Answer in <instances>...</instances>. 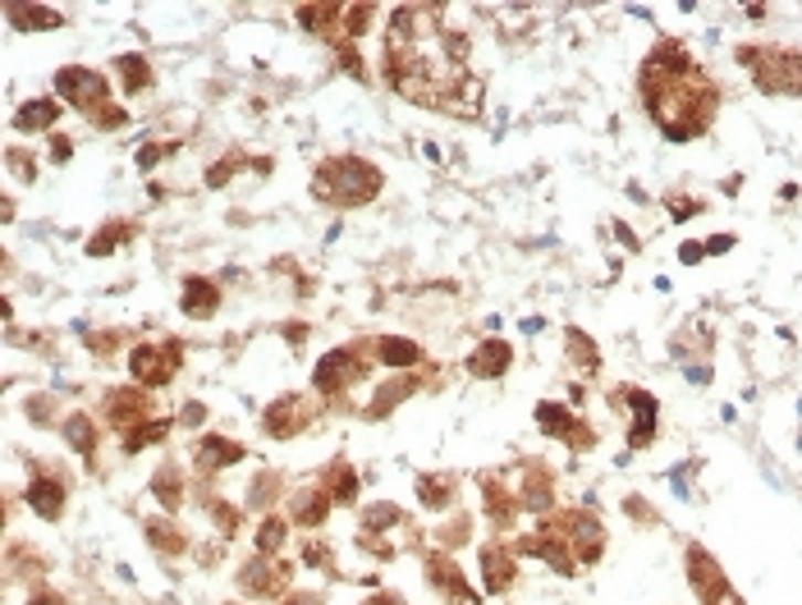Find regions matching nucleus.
Masks as SVG:
<instances>
[{
    "mask_svg": "<svg viewBox=\"0 0 802 605\" xmlns=\"http://www.w3.org/2000/svg\"><path fill=\"white\" fill-rule=\"evenodd\" d=\"M701 257H706V244H684V248H678V262H684V266H693Z\"/></svg>",
    "mask_w": 802,
    "mask_h": 605,
    "instance_id": "47",
    "label": "nucleus"
},
{
    "mask_svg": "<svg viewBox=\"0 0 802 605\" xmlns=\"http://www.w3.org/2000/svg\"><path fill=\"white\" fill-rule=\"evenodd\" d=\"M175 147H179V142H147V147H138V166H143V170H147V166H157L161 157H170Z\"/></svg>",
    "mask_w": 802,
    "mask_h": 605,
    "instance_id": "42",
    "label": "nucleus"
},
{
    "mask_svg": "<svg viewBox=\"0 0 802 605\" xmlns=\"http://www.w3.org/2000/svg\"><path fill=\"white\" fill-rule=\"evenodd\" d=\"M134 238V225L129 221H110V225H102L97 234L87 238V257H106V253H115L119 244H129Z\"/></svg>",
    "mask_w": 802,
    "mask_h": 605,
    "instance_id": "34",
    "label": "nucleus"
},
{
    "mask_svg": "<svg viewBox=\"0 0 802 605\" xmlns=\"http://www.w3.org/2000/svg\"><path fill=\"white\" fill-rule=\"evenodd\" d=\"M684 564H688V583H693V592L701 596V605H743V596L729 587L720 560L706 551V546H688Z\"/></svg>",
    "mask_w": 802,
    "mask_h": 605,
    "instance_id": "7",
    "label": "nucleus"
},
{
    "mask_svg": "<svg viewBox=\"0 0 802 605\" xmlns=\"http://www.w3.org/2000/svg\"><path fill=\"white\" fill-rule=\"evenodd\" d=\"M386 189V174L362 157H330L313 174V198L330 206H367Z\"/></svg>",
    "mask_w": 802,
    "mask_h": 605,
    "instance_id": "2",
    "label": "nucleus"
},
{
    "mask_svg": "<svg viewBox=\"0 0 802 605\" xmlns=\"http://www.w3.org/2000/svg\"><path fill=\"white\" fill-rule=\"evenodd\" d=\"M377 362H386V368H418V362H422V349H418L413 340L381 336V340H377Z\"/></svg>",
    "mask_w": 802,
    "mask_h": 605,
    "instance_id": "30",
    "label": "nucleus"
},
{
    "mask_svg": "<svg viewBox=\"0 0 802 605\" xmlns=\"http://www.w3.org/2000/svg\"><path fill=\"white\" fill-rule=\"evenodd\" d=\"M706 202H697V198H669V216L674 221H688V216H697Z\"/></svg>",
    "mask_w": 802,
    "mask_h": 605,
    "instance_id": "43",
    "label": "nucleus"
},
{
    "mask_svg": "<svg viewBox=\"0 0 802 605\" xmlns=\"http://www.w3.org/2000/svg\"><path fill=\"white\" fill-rule=\"evenodd\" d=\"M642 106L656 119V129L669 142H693L716 125L720 115V87L706 78V70L688 55L678 38H661L642 60Z\"/></svg>",
    "mask_w": 802,
    "mask_h": 605,
    "instance_id": "1",
    "label": "nucleus"
},
{
    "mask_svg": "<svg viewBox=\"0 0 802 605\" xmlns=\"http://www.w3.org/2000/svg\"><path fill=\"white\" fill-rule=\"evenodd\" d=\"M321 491L335 500V505H353L358 500V473H353V464L349 459H335L326 473H321Z\"/></svg>",
    "mask_w": 802,
    "mask_h": 605,
    "instance_id": "24",
    "label": "nucleus"
},
{
    "mask_svg": "<svg viewBox=\"0 0 802 605\" xmlns=\"http://www.w3.org/2000/svg\"><path fill=\"white\" fill-rule=\"evenodd\" d=\"M426 583L436 587L450 605H482V596H477L473 583H468V573L458 569L445 551H426Z\"/></svg>",
    "mask_w": 802,
    "mask_h": 605,
    "instance_id": "12",
    "label": "nucleus"
},
{
    "mask_svg": "<svg viewBox=\"0 0 802 605\" xmlns=\"http://www.w3.org/2000/svg\"><path fill=\"white\" fill-rule=\"evenodd\" d=\"M436 110H445V115H454V119H477V115H482V78L458 74V78L445 87V93H441Z\"/></svg>",
    "mask_w": 802,
    "mask_h": 605,
    "instance_id": "19",
    "label": "nucleus"
},
{
    "mask_svg": "<svg viewBox=\"0 0 802 605\" xmlns=\"http://www.w3.org/2000/svg\"><path fill=\"white\" fill-rule=\"evenodd\" d=\"M330 505L335 500L326 491H298L294 505H289V523H298V528H321L326 513H330Z\"/></svg>",
    "mask_w": 802,
    "mask_h": 605,
    "instance_id": "27",
    "label": "nucleus"
},
{
    "mask_svg": "<svg viewBox=\"0 0 802 605\" xmlns=\"http://www.w3.org/2000/svg\"><path fill=\"white\" fill-rule=\"evenodd\" d=\"M367 605H404V601H399V596H386V592H381V596H372Z\"/></svg>",
    "mask_w": 802,
    "mask_h": 605,
    "instance_id": "51",
    "label": "nucleus"
},
{
    "mask_svg": "<svg viewBox=\"0 0 802 605\" xmlns=\"http://www.w3.org/2000/svg\"><path fill=\"white\" fill-rule=\"evenodd\" d=\"M215 308H221V289H215V280H207V276H189V280H183V312L202 321Z\"/></svg>",
    "mask_w": 802,
    "mask_h": 605,
    "instance_id": "25",
    "label": "nucleus"
},
{
    "mask_svg": "<svg viewBox=\"0 0 802 605\" xmlns=\"http://www.w3.org/2000/svg\"><path fill=\"white\" fill-rule=\"evenodd\" d=\"M418 505L422 509H436V513L450 509L454 505V477H445V473L441 477H431V473L418 477Z\"/></svg>",
    "mask_w": 802,
    "mask_h": 605,
    "instance_id": "31",
    "label": "nucleus"
},
{
    "mask_svg": "<svg viewBox=\"0 0 802 605\" xmlns=\"http://www.w3.org/2000/svg\"><path fill=\"white\" fill-rule=\"evenodd\" d=\"M55 119H60V102H51V97L23 102L14 110V134H46V129H55Z\"/></svg>",
    "mask_w": 802,
    "mask_h": 605,
    "instance_id": "23",
    "label": "nucleus"
},
{
    "mask_svg": "<svg viewBox=\"0 0 802 605\" xmlns=\"http://www.w3.org/2000/svg\"><path fill=\"white\" fill-rule=\"evenodd\" d=\"M230 605H234V601H230Z\"/></svg>",
    "mask_w": 802,
    "mask_h": 605,
    "instance_id": "52",
    "label": "nucleus"
},
{
    "mask_svg": "<svg viewBox=\"0 0 802 605\" xmlns=\"http://www.w3.org/2000/svg\"><path fill=\"white\" fill-rule=\"evenodd\" d=\"M477 487H482V505H486L490 528H496V532H509V528L518 523V513H523V500H518V491L509 487V477H500V473H482Z\"/></svg>",
    "mask_w": 802,
    "mask_h": 605,
    "instance_id": "14",
    "label": "nucleus"
},
{
    "mask_svg": "<svg viewBox=\"0 0 802 605\" xmlns=\"http://www.w3.org/2000/svg\"><path fill=\"white\" fill-rule=\"evenodd\" d=\"M55 93H60V102H70L78 115H87L97 129H125L129 125V115L110 102L106 74H97V70L65 65V70L55 74Z\"/></svg>",
    "mask_w": 802,
    "mask_h": 605,
    "instance_id": "3",
    "label": "nucleus"
},
{
    "mask_svg": "<svg viewBox=\"0 0 802 605\" xmlns=\"http://www.w3.org/2000/svg\"><path fill=\"white\" fill-rule=\"evenodd\" d=\"M413 390H418V381H413V376H399V381H390V385L381 390V395L372 400V408H367V417H386V413H390L399 400H409Z\"/></svg>",
    "mask_w": 802,
    "mask_h": 605,
    "instance_id": "38",
    "label": "nucleus"
},
{
    "mask_svg": "<svg viewBox=\"0 0 802 605\" xmlns=\"http://www.w3.org/2000/svg\"><path fill=\"white\" fill-rule=\"evenodd\" d=\"M734 248V234H711V244H706V253H725Z\"/></svg>",
    "mask_w": 802,
    "mask_h": 605,
    "instance_id": "49",
    "label": "nucleus"
},
{
    "mask_svg": "<svg viewBox=\"0 0 802 605\" xmlns=\"http://www.w3.org/2000/svg\"><path fill=\"white\" fill-rule=\"evenodd\" d=\"M115 74L125 78V93H147L151 87V65L143 55H115Z\"/></svg>",
    "mask_w": 802,
    "mask_h": 605,
    "instance_id": "36",
    "label": "nucleus"
},
{
    "mask_svg": "<svg viewBox=\"0 0 802 605\" xmlns=\"http://www.w3.org/2000/svg\"><path fill=\"white\" fill-rule=\"evenodd\" d=\"M537 427H541L546 436H555V441H564L573 454L597 449V432H592L573 408H564V404H537Z\"/></svg>",
    "mask_w": 802,
    "mask_h": 605,
    "instance_id": "9",
    "label": "nucleus"
},
{
    "mask_svg": "<svg viewBox=\"0 0 802 605\" xmlns=\"http://www.w3.org/2000/svg\"><path fill=\"white\" fill-rule=\"evenodd\" d=\"M28 605H65V596H60V592H51V587H42V592H33V596H28Z\"/></svg>",
    "mask_w": 802,
    "mask_h": 605,
    "instance_id": "46",
    "label": "nucleus"
},
{
    "mask_svg": "<svg viewBox=\"0 0 802 605\" xmlns=\"http://www.w3.org/2000/svg\"><path fill=\"white\" fill-rule=\"evenodd\" d=\"M738 65L770 97H802V51L793 46H738Z\"/></svg>",
    "mask_w": 802,
    "mask_h": 605,
    "instance_id": "4",
    "label": "nucleus"
},
{
    "mask_svg": "<svg viewBox=\"0 0 802 605\" xmlns=\"http://www.w3.org/2000/svg\"><path fill=\"white\" fill-rule=\"evenodd\" d=\"M6 14L14 28H60L65 23V14L51 10V6H6Z\"/></svg>",
    "mask_w": 802,
    "mask_h": 605,
    "instance_id": "35",
    "label": "nucleus"
},
{
    "mask_svg": "<svg viewBox=\"0 0 802 605\" xmlns=\"http://www.w3.org/2000/svg\"><path fill=\"white\" fill-rule=\"evenodd\" d=\"M243 161H249V157H243V151H230V157H221V161H215V166L207 170V189H225L230 179L243 170Z\"/></svg>",
    "mask_w": 802,
    "mask_h": 605,
    "instance_id": "39",
    "label": "nucleus"
},
{
    "mask_svg": "<svg viewBox=\"0 0 802 605\" xmlns=\"http://www.w3.org/2000/svg\"><path fill=\"white\" fill-rule=\"evenodd\" d=\"M179 362H183V344H179V340H166V344H138V349L129 353V372H134V381H138L143 390H161V385L175 381Z\"/></svg>",
    "mask_w": 802,
    "mask_h": 605,
    "instance_id": "8",
    "label": "nucleus"
},
{
    "mask_svg": "<svg viewBox=\"0 0 802 605\" xmlns=\"http://www.w3.org/2000/svg\"><path fill=\"white\" fill-rule=\"evenodd\" d=\"M65 441L78 449V459H92V454H97V422H92L87 413H70L65 417Z\"/></svg>",
    "mask_w": 802,
    "mask_h": 605,
    "instance_id": "32",
    "label": "nucleus"
},
{
    "mask_svg": "<svg viewBox=\"0 0 802 605\" xmlns=\"http://www.w3.org/2000/svg\"><path fill=\"white\" fill-rule=\"evenodd\" d=\"M518 500H523V509H537V513H550V505H555V477H550V468L546 464H523L518 468Z\"/></svg>",
    "mask_w": 802,
    "mask_h": 605,
    "instance_id": "16",
    "label": "nucleus"
},
{
    "mask_svg": "<svg viewBox=\"0 0 802 605\" xmlns=\"http://www.w3.org/2000/svg\"><path fill=\"white\" fill-rule=\"evenodd\" d=\"M143 532H147V541H151V546H157L161 555H183V551H189V537H183L179 523H170V519H147Z\"/></svg>",
    "mask_w": 802,
    "mask_h": 605,
    "instance_id": "29",
    "label": "nucleus"
},
{
    "mask_svg": "<svg viewBox=\"0 0 802 605\" xmlns=\"http://www.w3.org/2000/svg\"><path fill=\"white\" fill-rule=\"evenodd\" d=\"M541 523H550L569 541V551L578 560V569H592L605 555V528L582 509H560V513H541Z\"/></svg>",
    "mask_w": 802,
    "mask_h": 605,
    "instance_id": "6",
    "label": "nucleus"
},
{
    "mask_svg": "<svg viewBox=\"0 0 802 605\" xmlns=\"http://www.w3.org/2000/svg\"><path fill=\"white\" fill-rule=\"evenodd\" d=\"M202 417H207V408H202V404H189V408H183V422H189V427H198Z\"/></svg>",
    "mask_w": 802,
    "mask_h": 605,
    "instance_id": "50",
    "label": "nucleus"
},
{
    "mask_svg": "<svg viewBox=\"0 0 802 605\" xmlns=\"http://www.w3.org/2000/svg\"><path fill=\"white\" fill-rule=\"evenodd\" d=\"M514 579H518V569H514V551L505 546V541H490V546H482V583H486V592L490 596H505L514 587Z\"/></svg>",
    "mask_w": 802,
    "mask_h": 605,
    "instance_id": "18",
    "label": "nucleus"
},
{
    "mask_svg": "<svg viewBox=\"0 0 802 605\" xmlns=\"http://www.w3.org/2000/svg\"><path fill=\"white\" fill-rule=\"evenodd\" d=\"M285 537H289V523L281 519V513H266L262 519V528H257V555H281V546H285Z\"/></svg>",
    "mask_w": 802,
    "mask_h": 605,
    "instance_id": "37",
    "label": "nucleus"
},
{
    "mask_svg": "<svg viewBox=\"0 0 802 605\" xmlns=\"http://www.w3.org/2000/svg\"><path fill=\"white\" fill-rule=\"evenodd\" d=\"M294 19L303 23V33H313V38H326L335 46L349 42L345 38V6H298Z\"/></svg>",
    "mask_w": 802,
    "mask_h": 605,
    "instance_id": "17",
    "label": "nucleus"
},
{
    "mask_svg": "<svg viewBox=\"0 0 802 605\" xmlns=\"http://www.w3.org/2000/svg\"><path fill=\"white\" fill-rule=\"evenodd\" d=\"M281 605H321V596L317 592H289V596H281Z\"/></svg>",
    "mask_w": 802,
    "mask_h": 605,
    "instance_id": "48",
    "label": "nucleus"
},
{
    "mask_svg": "<svg viewBox=\"0 0 802 605\" xmlns=\"http://www.w3.org/2000/svg\"><path fill=\"white\" fill-rule=\"evenodd\" d=\"M275 487H281V477H275V473H262V477H257V481H253V487H249V496H253V505H271V500H275V496H271V491H275Z\"/></svg>",
    "mask_w": 802,
    "mask_h": 605,
    "instance_id": "41",
    "label": "nucleus"
},
{
    "mask_svg": "<svg viewBox=\"0 0 802 605\" xmlns=\"http://www.w3.org/2000/svg\"><path fill=\"white\" fill-rule=\"evenodd\" d=\"M377 19V6H345V38L358 42Z\"/></svg>",
    "mask_w": 802,
    "mask_h": 605,
    "instance_id": "40",
    "label": "nucleus"
},
{
    "mask_svg": "<svg viewBox=\"0 0 802 605\" xmlns=\"http://www.w3.org/2000/svg\"><path fill=\"white\" fill-rule=\"evenodd\" d=\"M243 454L249 449H243L239 441H230V436H202L198 449H193V459H198L202 473H215V468H234Z\"/></svg>",
    "mask_w": 802,
    "mask_h": 605,
    "instance_id": "22",
    "label": "nucleus"
},
{
    "mask_svg": "<svg viewBox=\"0 0 802 605\" xmlns=\"http://www.w3.org/2000/svg\"><path fill=\"white\" fill-rule=\"evenodd\" d=\"M614 404H629L633 408V427H629V449H646L656 441V432H661V404H656V395H646V390H637V385H624V390H614L610 395Z\"/></svg>",
    "mask_w": 802,
    "mask_h": 605,
    "instance_id": "13",
    "label": "nucleus"
},
{
    "mask_svg": "<svg viewBox=\"0 0 802 605\" xmlns=\"http://www.w3.org/2000/svg\"><path fill=\"white\" fill-rule=\"evenodd\" d=\"M509 362H514V349H509L505 340H486V344H477L473 358H468V376H477V381H496V376L509 372Z\"/></svg>",
    "mask_w": 802,
    "mask_h": 605,
    "instance_id": "21",
    "label": "nucleus"
},
{
    "mask_svg": "<svg viewBox=\"0 0 802 605\" xmlns=\"http://www.w3.org/2000/svg\"><path fill=\"white\" fill-rule=\"evenodd\" d=\"M307 422H317V404L307 395H281L262 413V427L271 441H289V436L307 432Z\"/></svg>",
    "mask_w": 802,
    "mask_h": 605,
    "instance_id": "10",
    "label": "nucleus"
},
{
    "mask_svg": "<svg viewBox=\"0 0 802 605\" xmlns=\"http://www.w3.org/2000/svg\"><path fill=\"white\" fill-rule=\"evenodd\" d=\"M303 560L317 564V569H330V551H321V541H307V546H303Z\"/></svg>",
    "mask_w": 802,
    "mask_h": 605,
    "instance_id": "44",
    "label": "nucleus"
},
{
    "mask_svg": "<svg viewBox=\"0 0 802 605\" xmlns=\"http://www.w3.org/2000/svg\"><path fill=\"white\" fill-rule=\"evenodd\" d=\"M564 349H569V362H573L582 376H597V372H601V353H597V340L588 336V330L569 326V330H564Z\"/></svg>",
    "mask_w": 802,
    "mask_h": 605,
    "instance_id": "26",
    "label": "nucleus"
},
{
    "mask_svg": "<svg viewBox=\"0 0 802 605\" xmlns=\"http://www.w3.org/2000/svg\"><path fill=\"white\" fill-rule=\"evenodd\" d=\"M65 500H70L65 481L51 477V473H38V477H33V487H28V509H33L38 519H46V523H55L60 513H65Z\"/></svg>",
    "mask_w": 802,
    "mask_h": 605,
    "instance_id": "20",
    "label": "nucleus"
},
{
    "mask_svg": "<svg viewBox=\"0 0 802 605\" xmlns=\"http://www.w3.org/2000/svg\"><path fill=\"white\" fill-rule=\"evenodd\" d=\"M151 496L161 500L166 513H179V505H183V473H179V464H161L157 473H151Z\"/></svg>",
    "mask_w": 802,
    "mask_h": 605,
    "instance_id": "28",
    "label": "nucleus"
},
{
    "mask_svg": "<svg viewBox=\"0 0 802 605\" xmlns=\"http://www.w3.org/2000/svg\"><path fill=\"white\" fill-rule=\"evenodd\" d=\"M372 362H377V344H339V349H330L317 362V372H313L317 395L339 400L349 385H358L367 376V368H372Z\"/></svg>",
    "mask_w": 802,
    "mask_h": 605,
    "instance_id": "5",
    "label": "nucleus"
},
{
    "mask_svg": "<svg viewBox=\"0 0 802 605\" xmlns=\"http://www.w3.org/2000/svg\"><path fill=\"white\" fill-rule=\"evenodd\" d=\"M289 583H294V564L289 560H271V555H257L239 569V587L253 592V596H289Z\"/></svg>",
    "mask_w": 802,
    "mask_h": 605,
    "instance_id": "11",
    "label": "nucleus"
},
{
    "mask_svg": "<svg viewBox=\"0 0 802 605\" xmlns=\"http://www.w3.org/2000/svg\"><path fill=\"white\" fill-rule=\"evenodd\" d=\"M147 408L151 404H147V390L143 385H119V390H110V395H106V422H110L119 436L134 432L138 422H147L151 417Z\"/></svg>",
    "mask_w": 802,
    "mask_h": 605,
    "instance_id": "15",
    "label": "nucleus"
},
{
    "mask_svg": "<svg viewBox=\"0 0 802 605\" xmlns=\"http://www.w3.org/2000/svg\"><path fill=\"white\" fill-rule=\"evenodd\" d=\"M166 436H170V417H147V422H138V427L125 432L119 441H125V454H138L147 445H161Z\"/></svg>",
    "mask_w": 802,
    "mask_h": 605,
    "instance_id": "33",
    "label": "nucleus"
},
{
    "mask_svg": "<svg viewBox=\"0 0 802 605\" xmlns=\"http://www.w3.org/2000/svg\"><path fill=\"white\" fill-rule=\"evenodd\" d=\"M51 157H55V161H70V157H74V142H70L65 134H55V138H51Z\"/></svg>",
    "mask_w": 802,
    "mask_h": 605,
    "instance_id": "45",
    "label": "nucleus"
}]
</instances>
